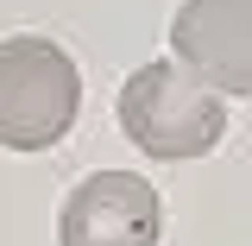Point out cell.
<instances>
[{"label":"cell","mask_w":252,"mask_h":246,"mask_svg":"<svg viewBox=\"0 0 252 246\" xmlns=\"http://www.w3.org/2000/svg\"><path fill=\"white\" fill-rule=\"evenodd\" d=\"M82 76L57 38H0V145L6 152H51L76 126Z\"/></svg>","instance_id":"obj_1"},{"label":"cell","mask_w":252,"mask_h":246,"mask_svg":"<svg viewBox=\"0 0 252 246\" xmlns=\"http://www.w3.org/2000/svg\"><path fill=\"white\" fill-rule=\"evenodd\" d=\"M120 126L145 158H202L227 133V107L195 76L177 70V57H152L126 76L120 89Z\"/></svg>","instance_id":"obj_2"},{"label":"cell","mask_w":252,"mask_h":246,"mask_svg":"<svg viewBox=\"0 0 252 246\" xmlns=\"http://www.w3.org/2000/svg\"><path fill=\"white\" fill-rule=\"evenodd\" d=\"M57 240L63 246H158L164 202L139 171H94L63 196Z\"/></svg>","instance_id":"obj_3"},{"label":"cell","mask_w":252,"mask_h":246,"mask_svg":"<svg viewBox=\"0 0 252 246\" xmlns=\"http://www.w3.org/2000/svg\"><path fill=\"white\" fill-rule=\"evenodd\" d=\"M170 51L208 95H252V0H183Z\"/></svg>","instance_id":"obj_4"}]
</instances>
